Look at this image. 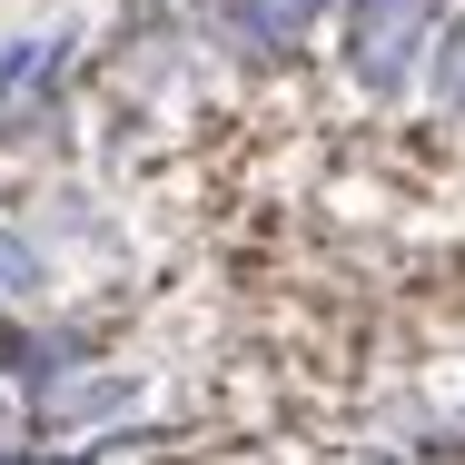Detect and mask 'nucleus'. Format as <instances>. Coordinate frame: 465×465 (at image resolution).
Returning <instances> with one entry per match:
<instances>
[{"instance_id":"f257e3e1","label":"nucleus","mask_w":465,"mask_h":465,"mask_svg":"<svg viewBox=\"0 0 465 465\" xmlns=\"http://www.w3.org/2000/svg\"><path fill=\"white\" fill-rule=\"evenodd\" d=\"M446 40V0H357L347 10V70L367 99H396L416 80V60H436Z\"/></svg>"},{"instance_id":"f03ea898","label":"nucleus","mask_w":465,"mask_h":465,"mask_svg":"<svg viewBox=\"0 0 465 465\" xmlns=\"http://www.w3.org/2000/svg\"><path fill=\"white\" fill-rule=\"evenodd\" d=\"M109 406H129V376H70V386L40 396L50 426H80V416H109Z\"/></svg>"},{"instance_id":"7ed1b4c3","label":"nucleus","mask_w":465,"mask_h":465,"mask_svg":"<svg viewBox=\"0 0 465 465\" xmlns=\"http://www.w3.org/2000/svg\"><path fill=\"white\" fill-rule=\"evenodd\" d=\"M436 109L465 119V20H446V40H436Z\"/></svg>"},{"instance_id":"20e7f679","label":"nucleus","mask_w":465,"mask_h":465,"mask_svg":"<svg viewBox=\"0 0 465 465\" xmlns=\"http://www.w3.org/2000/svg\"><path fill=\"white\" fill-rule=\"evenodd\" d=\"M30 287H40V258L20 238H0V297H30Z\"/></svg>"},{"instance_id":"39448f33","label":"nucleus","mask_w":465,"mask_h":465,"mask_svg":"<svg viewBox=\"0 0 465 465\" xmlns=\"http://www.w3.org/2000/svg\"><path fill=\"white\" fill-rule=\"evenodd\" d=\"M30 70H40V50H0V90H20Z\"/></svg>"},{"instance_id":"423d86ee","label":"nucleus","mask_w":465,"mask_h":465,"mask_svg":"<svg viewBox=\"0 0 465 465\" xmlns=\"http://www.w3.org/2000/svg\"><path fill=\"white\" fill-rule=\"evenodd\" d=\"M0 465H40V456H0Z\"/></svg>"}]
</instances>
